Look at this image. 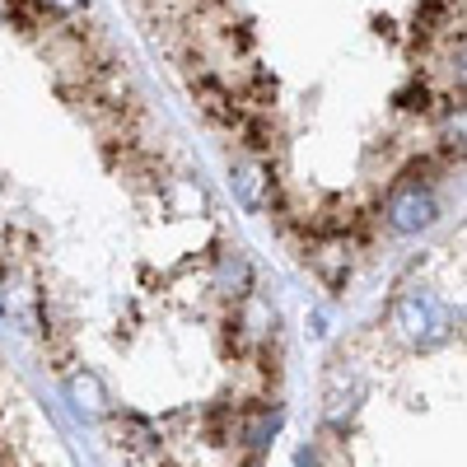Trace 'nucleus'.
Masks as SVG:
<instances>
[{
	"label": "nucleus",
	"instance_id": "7",
	"mask_svg": "<svg viewBox=\"0 0 467 467\" xmlns=\"http://www.w3.org/2000/svg\"><path fill=\"white\" fill-rule=\"evenodd\" d=\"M43 10H47L52 19H80V15L89 10V0H43Z\"/></svg>",
	"mask_w": 467,
	"mask_h": 467
},
{
	"label": "nucleus",
	"instance_id": "3",
	"mask_svg": "<svg viewBox=\"0 0 467 467\" xmlns=\"http://www.w3.org/2000/svg\"><path fill=\"white\" fill-rule=\"evenodd\" d=\"M66 393H70V402H75V411L80 416H103L108 411V393H103V383H99V374H70L66 379Z\"/></svg>",
	"mask_w": 467,
	"mask_h": 467
},
{
	"label": "nucleus",
	"instance_id": "2",
	"mask_svg": "<svg viewBox=\"0 0 467 467\" xmlns=\"http://www.w3.org/2000/svg\"><path fill=\"white\" fill-rule=\"evenodd\" d=\"M440 215V202H435V192L431 182H411V178H398L393 187H388V197H383V224L393 229V234H420V229H431Z\"/></svg>",
	"mask_w": 467,
	"mask_h": 467
},
{
	"label": "nucleus",
	"instance_id": "1",
	"mask_svg": "<svg viewBox=\"0 0 467 467\" xmlns=\"http://www.w3.org/2000/svg\"><path fill=\"white\" fill-rule=\"evenodd\" d=\"M393 332L407 346H440L449 337V308L431 290H407L393 304Z\"/></svg>",
	"mask_w": 467,
	"mask_h": 467
},
{
	"label": "nucleus",
	"instance_id": "5",
	"mask_svg": "<svg viewBox=\"0 0 467 467\" xmlns=\"http://www.w3.org/2000/svg\"><path fill=\"white\" fill-rule=\"evenodd\" d=\"M440 99H435V85H431V75H416V80L398 94V112L407 117H435Z\"/></svg>",
	"mask_w": 467,
	"mask_h": 467
},
{
	"label": "nucleus",
	"instance_id": "6",
	"mask_svg": "<svg viewBox=\"0 0 467 467\" xmlns=\"http://www.w3.org/2000/svg\"><path fill=\"white\" fill-rule=\"evenodd\" d=\"M5 19H10L24 37H37V33L52 24V15L43 10V0H5Z\"/></svg>",
	"mask_w": 467,
	"mask_h": 467
},
{
	"label": "nucleus",
	"instance_id": "4",
	"mask_svg": "<svg viewBox=\"0 0 467 467\" xmlns=\"http://www.w3.org/2000/svg\"><path fill=\"white\" fill-rule=\"evenodd\" d=\"M215 290L220 295H234V299H244L253 290V271L239 253H220V276H215Z\"/></svg>",
	"mask_w": 467,
	"mask_h": 467
}]
</instances>
